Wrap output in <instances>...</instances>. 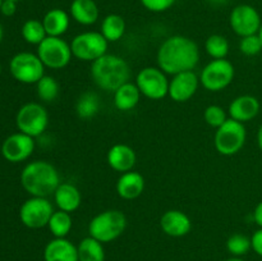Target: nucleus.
Wrapping results in <instances>:
<instances>
[{
    "label": "nucleus",
    "instance_id": "8",
    "mask_svg": "<svg viewBox=\"0 0 262 261\" xmlns=\"http://www.w3.org/2000/svg\"><path fill=\"white\" fill-rule=\"evenodd\" d=\"M15 123L19 132L35 138L42 135L48 128V110L38 102H27L18 110Z\"/></svg>",
    "mask_w": 262,
    "mask_h": 261
},
{
    "label": "nucleus",
    "instance_id": "35",
    "mask_svg": "<svg viewBox=\"0 0 262 261\" xmlns=\"http://www.w3.org/2000/svg\"><path fill=\"white\" fill-rule=\"evenodd\" d=\"M177 0H141L143 7L147 10L154 13L165 12V10L170 9Z\"/></svg>",
    "mask_w": 262,
    "mask_h": 261
},
{
    "label": "nucleus",
    "instance_id": "38",
    "mask_svg": "<svg viewBox=\"0 0 262 261\" xmlns=\"http://www.w3.org/2000/svg\"><path fill=\"white\" fill-rule=\"evenodd\" d=\"M253 220H255V223L258 227L262 228V201L258 202L257 206L255 207V211H253Z\"/></svg>",
    "mask_w": 262,
    "mask_h": 261
},
{
    "label": "nucleus",
    "instance_id": "16",
    "mask_svg": "<svg viewBox=\"0 0 262 261\" xmlns=\"http://www.w3.org/2000/svg\"><path fill=\"white\" fill-rule=\"evenodd\" d=\"M160 227L169 237L179 238L188 234L192 229V222L181 210H168L160 219Z\"/></svg>",
    "mask_w": 262,
    "mask_h": 261
},
{
    "label": "nucleus",
    "instance_id": "39",
    "mask_svg": "<svg viewBox=\"0 0 262 261\" xmlns=\"http://www.w3.org/2000/svg\"><path fill=\"white\" fill-rule=\"evenodd\" d=\"M257 145L258 147H260V150L262 151V124L260 125V128H258L257 130Z\"/></svg>",
    "mask_w": 262,
    "mask_h": 261
},
{
    "label": "nucleus",
    "instance_id": "40",
    "mask_svg": "<svg viewBox=\"0 0 262 261\" xmlns=\"http://www.w3.org/2000/svg\"><path fill=\"white\" fill-rule=\"evenodd\" d=\"M207 2H210L211 4H215V5H220V4H224V3H227L228 0H207Z\"/></svg>",
    "mask_w": 262,
    "mask_h": 261
},
{
    "label": "nucleus",
    "instance_id": "4",
    "mask_svg": "<svg viewBox=\"0 0 262 261\" xmlns=\"http://www.w3.org/2000/svg\"><path fill=\"white\" fill-rule=\"evenodd\" d=\"M127 228V217L119 210H106L95 215L89 224L90 237L101 243L119 238Z\"/></svg>",
    "mask_w": 262,
    "mask_h": 261
},
{
    "label": "nucleus",
    "instance_id": "21",
    "mask_svg": "<svg viewBox=\"0 0 262 261\" xmlns=\"http://www.w3.org/2000/svg\"><path fill=\"white\" fill-rule=\"evenodd\" d=\"M54 201L59 210L73 212L81 206L82 196L79 189L72 183H60L54 192Z\"/></svg>",
    "mask_w": 262,
    "mask_h": 261
},
{
    "label": "nucleus",
    "instance_id": "19",
    "mask_svg": "<svg viewBox=\"0 0 262 261\" xmlns=\"http://www.w3.org/2000/svg\"><path fill=\"white\" fill-rule=\"evenodd\" d=\"M45 261H78V248L67 238H54L43 250Z\"/></svg>",
    "mask_w": 262,
    "mask_h": 261
},
{
    "label": "nucleus",
    "instance_id": "18",
    "mask_svg": "<svg viewBox=\"0 0 262 261\" xmlns=\"http://www.w3.org/2000/svg\"><path fill=\"white\" fill-rule=\"evenodd\" d=\"M106 160L110 168L123 174L132 170L137 161V155L130 146L125 143H117L109 148Z\"/></svg>",
    "mask_w": 262,
    "mask_h": 261
},
{
    "label": "nucleus",
    "instance_id": "46",
    "mask_svg": "<svg viewBox=\"0 0 262 261\" xmlns=\"http://www.w3.org/2000/svg\"><path fill=\"white\" fill-rule=\"evenodd\" d=\"M12 2H19V0H12Z\"/></svg>",
    "mask_w": 262,
    "mask_h": 261
},
{
    "label": "nucleus",
    "instance_id": "27",
    "mask_svg": "<svg viewBox=\"0 0 262 261\" xmlns=\"http://www.w3.org/2000/svg\"><path fill=\"white\" fill-rule=\"evenodd\" d=\"M77 248H78V261H105L104 246L95 238H83Z\"/></svg>",
    "mask_w": 262,
    "mask_h": 261
},
{
    "label": "nucleus",
    "instance_id": "15",
    "mask_svg": "<svg viewBox=\"0 0 262 261\" xmlns=\"http://www.w3.org/2000/svg\"><path fill=\"white\" fill-rule=\"evenodd\" d=\"M200 77L193 71L174 74L169 81V96L176 102H186L194 96L199 90Z\"/></svg>",
    "mask_w": 262,
    "mask_h": 261
},
{
    "label": "nucleus",
    "instance_id": "34",
    "mask_svg": "<svg viewBox=\"0 0 262 261\" xmlns=\"http://www.w3.org/2000/svg\"><path fill=\"white\" fill-rule=\"evenodd\" d=\"M239 50L241 53L247 56H255L260 54L262 51V42L258 33L257 35L246 36V37L241 38Z\"/></svg>",
    "mask_w": 262,
    "mask_h": 261
},
{
    "label": "nucleus",
    "instance_id": "5",
    "mask_svg": "<svg viewBox=\"0 0 262 261\" xmlns=\"http://www.w3.org/2000/svg\"><path fill=\"white\" fill-rule=\"evenodd\" d=\"M247 138V130L243 123L227 119V122L215 132L214 145L217 153L224 156H232L243 148Z\"/></svg>",
    "mask_w": 262,
    "mask_h": 261
},
{
    "label": "nucleus",
    "instance_id": "9",
    "mask_svg": "<svg viewBox=\"0 0 262 261\" xmlns=\"http://www.w3.org/2000/svg\"><path fill=\"white\" fill-rule=\"evenodd\" d=\"M234 66L227 59H212L200 74V83L211 92L227 89L234 79Z\"/></svg>",
    "mask_w": 262,
    "mask_h": 261
},
{
    "label": "nucleus",
    "instance_id": "22",
    "mask_svg": "<svg viewBox=\"0 0 262 261\" xmlns=\"http://www.w3.org/2000/svg\"><path fill=\"white\" fill-rule=\"evenodd\" d=\"M71 17L82 26L95 25L99 19V7L94 0H73L69 8Z\"/></svg>",
    "mask_w": 262,
    "mask_h": 261
},
{
    "label": "nucleus",
    "instance_id": "20",
    "mask_svg": "<svg viewBox=\"0 0 262 261\" xmlns=\"http://www.w3.org/2000/svg\"><path fill=\"white\" fill-rule=\"evenodd\" d=\"M145 189V178L138 171H127L119 177L117 182V192L122 199L135 200L142 194Z\"/></svg>",
    "mask_w": 262,
    "mask_h": 261
},
{
    "label": "nucleus",
    "instance_id": "25",
    "mask_svg": "<svg viewBox=\"0 0 262 261\" xmlns=\"http://www.w3.org/2000/svg\"><path fill=\"white\" fill-rule=\"evenodd\" d=\"M101 35L107 40V42H117L125 33V20L119 14H109L102 19Z\"/></svg>",
    "mask_w": 262,
    "mask_h": 261
},
{
    "label": "nucleus",
    "instance_id": "29",
    "mask_svg": "<svg viewBox=\"0 0 262 261\" xmlns=\"http://www.w3.org/2000/svg\"><path fill=\"white\" fill-rule=\"evenodd\" d=\"M20 33H22V37L25 38L26 42L31 44V45H40L48 37V33H46L45 27H43L42 20L38 19L26 20L23 23Z\"/></svg>",
    "mask_w": 262,
    "mask_h": 261
},
{
    "label": "nucleus",
    "instance_id": "31",
    "mask_svg": "<svg viewBox=\"0 0 262 261\" xmlns=\"http://www.w3.org/2000/svg\"><path fill=\"white\" fill-rule=\"evenodd\" d=\"M205 49L212 59H225L229 53V41L222 35H211L205 42Z\"/></svg>",
    "mask_w": 262,
    "mask_h": 261
},
{
    "label": "nucleus",
    "instance_id": "43",
    "mask_svg": "<svg viewBox=\"0 0 262 261\" xmlns=\"http://www.w3.org/2000/svg\"><path fill=\"white\" fill-rule=\"evenodd\" d=\"M258 36H260V38H261V42H262V25H261V28H260V31H258Z\"/></svg>",
    "mask_w": 262,
    "mask_h": 261
},
{
    "label": "nucleus",
    "instance_id": "3",
    "mask_svg": "<svg viewBox=\"0 0 262 261\" xmlns=\"http://www.w3.org/2000/svg\"><path fill=\"white\" fill-rule=\"evenodd\" d=\"M91 76L99 89L106 92H114L129 82L130 68L122 56L105 54L97 60L92 61Z\"/></svg>",
    "mask_w": 262,
    "mask_h": 261
},
{
    "label": "nucleus",
    "instance_id": "7",
    "mask_svg": "<svg viewBox=\"0 0 262 261\" xmlns=\"http://www.w3.org/2000/svg\"><path fill=\"white\" fill-rule=\"evenodd\" d=\"M9 71L14 79L20 83H37L45 76V66L37 54L23 53L15 54L9 63Z\"/></svg>",
    "mask_w": 262,
    "mask_h": 261
},
{
    "label": "nucleus",
    "instance_id": "1",
    "mask_svg": "<svg viewBox=\"0 0 262 261\" xmlns=\"http://www.w3.org/2000/svg\"><path fill=\"white\" fill-rule=\"evenodd\" d=\"M156 58L159 68L174 76L196 68L200 61V48L186 36H170L160 45Z\"/></svg>",
    "mask_w": 262,
    "mask_h": 261
},
{
    "label": "nucleus",
    "instance_id": "32",
    "mask_svg": "<svg viewBox=\"0 0 262 261\" xmlns=\"http://www.w3.org/2000/svg\"><path fill=\"white\" fill-rule=\"evenodd\" d=\"M227 248L229 253L235 257H242L246 253L250 252L252 250V243H251V238L247 235L241 234V233H235V234L230 235L227 241Z\"/></svg>",
    "mask_w": 262,
    "mask_h": 261
},
{
    "label": "nucleus",
    "instance_id": "10",
    "mask_svg": "<svg viewBox=\"0 0 262 261\" xmlns=\"http://www.w3.org/2000/svg\"><path fill=\"white\" fill-rule=\"evenodd\" d=\"M38 58L43 63L45 68L63 69L71 61L72 49L71 45L61 37L48 36L40 45H37Z\"/></svg>",
    "mask_w": 262,
    "mask_h": 261
},
{
    "label": "nucleus",
    "instance_id": "24",
    "mask_svg": "<svg viewBox=\"0 0 262 261\" xmlns=\"http://www.w3.org/2000/svg\"><path fill=\"white\" fill-rule=\"evenodd\" d=\"M141 91L137 84L127 82L114 91V105L120 112H129L135 109L141 100Z\"/></svg>",
    "mask_w": 262,
    "mask_h": 261
},
{
    "label": "nucleus",
    "instance_id": "12",
    "mask_svg": "<svg viewBox=\"0 0 262 261\" xmlns=\"http://www.w3.org/2000/svg\"><path fill=\"white\" fill-rule=\"evenodd\" d=\"M141 94L150 100H161L169 94V79L159 67H146L136 77Z\"/></svg>",
    "mask_w": 262,
    "mask_h": 261
},
{
    "label": "nucleus",
    "instance_id": "14",
    "mask_svg": "<svg viewBox=\"0 0 262 261\" xmlns=\"http://www.w3.org/2000/svg\"><path fill=\"white\" fill-rule=\"evenodd\" d=\"M35 150V141L31 136L22 132L13 133L5 138L2 145V155L9 163H20L32 155Z\"/></svg>",
    "mask_w": 262,
    "mask_h": 261
},
{
    "label": "nucleus",
    "instance_id": "17",
    "mask_svg": "<svg viewBox=\"0 0 262 261\" xmlns=\"http://www.w3.org/2000/svg\"><path fill=\"white\" fill-rule=\"evenodd\" d=\"M260 109L261 105L257 97L252 96V95H242V96L235 97L230 102L228 113L232 119L245 124V123L255 119L260 113Z\"/></svg>",
    "mask_w": 262,
    "mask_h": 261
},
{
    "label": "nucleus",
    "instance_id": "45",
    "mask_svg": "<svg viewBox=\"0 0 262 261\" xmlns=\"http://www.w3.org/2000/svg\"><path fill=\"white\" fill-rule=\"evenodd\" d=\"M0 74H2V64H0Z\"/></svg>",
    "mask_w": 262,
    "mask_h": 261
},
{
    "label": "nucleus",
    "instance_id": "36",
    "mask_svg": "<svg viewBox=\"0 0 262 261\" xmlns=\"http://www.w3.org/2000/svg\"><path fill=\"white\" fill-rule=\"evenodd\" d=\"M251 243H252V250L262 257V228L253 233L251 237Z\"/></svg>",
    "mask_w": 262,
    "mask_h": 261
},
{
    "label": "nucleus",
    "instance_id": "30",
    "mask_svg": "<svg viewBox=\"0 0 262 261\" xmlns=\"http://www.w3.org/2000/svg\"><path fill=\"white\" fill-rule=\"evenodd\" d=\"M59 90H60V87H59L58 81L54 77L46 76V74L36 83L38 99L43 102L54 101L58 97Z\"/></svg>",
    "mask_w": 262,
    "mask_h": 261
},
{
    "label": "nucleus",
    "instance_id": "42",
    "mask_svg": "<svg viewBox=\"0 0 262 261\" xmlns=\"http://www.w3.org/2000/svg\"><path fill=\"white\" fill-rule=\"evenodd\" d=\"M3 36H4V31H3V26L2 23H0V42H2L3 40Z\"/></svg>",
    "mask_w": 262,
    "mask_h": 261
},
{
    "label": "nucleus",
    "instance_id": "37",
    "mask_svg": "<svg viewBox=\"0 0 262 261\" xmlns=\"http://www.w3.org/2000/svg\"><path fill=\"white\" fill-rule=\"evenodd\" d=\"M17 12V2H12V0H3L2 8H0V13L5 17H12Z\"/></svg>",
    "mask_w": 262,
    "mask_h": 261
},
{
    "label": "nucleus",
    "instance_id": "33",
    "mask_svg": "<svg viewBox=\"0 0 262 261\" xmlns=\"http://www.w3.org/2000/svg\"><path fill=\"white\" fill-rule=\"evenodd\" d=\"M204 118L205 122L209 125H211L212 128H219L227 122V113L219 105H210L205 109L204 112Z\"/></svg>",
    "mask_w": 262,
    "mask_h": 261
},
{
    "label": "nucleus",
    "instance_id": "28",
    "mask_svg": "<svg viewBox=\"0 0 262 261\" xmlns=\"http://www.w3.org/2000/svg\"><path fill=\"white\" fill-rule=\"evenodd\" d=\"M72 225H73V220H72L71 214L63 210H58L51 215L48 227L54 238H66L71 232Z\"/></svg>",
    "mask_w": 262,
    "mask_h": 261
},
{
    "label": "nucleus",
    "instance_id": "13",
    "mask_svg": "<svg viewBox=\"0 0 262 261\" xmlns=\"http://www.w3.org/2000/svg\"><path fill=\"white\" fill-rule=\"evenodd\" d=\"M229 25L233 32L241 37L257 35L260 31L262 19L256 8L250 4H239L230 12Z\"/></svg>",
    "mask_w": 262,
    "mask_h": 261
},
{
    "label": "nucleus",
    "instance_id": "41",
    "mask_svg": "<svg viewBox=\"0 0 262 261\" xmlns=\"http://www.w3.org/2000/svg\"><path fill=\"white\" fill-rule=\"evenodd\" d=\"M224 261H245V260H243V258H241V257H235V256H232V257L227 258V260H224Z\"/></svg>",
    "mask_w": 262,
    "mask_h": 261
},
{
    "label": "nucleus",
    "instance_id": "11",
    "mask_svg": "<svg viewBox=\"0 0 262 261\" xmlns=\"http://www.w3.org/2000/svg\"><path fill=\"white\" fill-rule=\"evenodd\" d=\"M54 207L48 197H33L26 200L19 209V219L30 229L48 227L49 220L54 214Z\"/></svg>",
    "mask_w": 262,
    "mask_h": 261
},
{
    "label": "nucleus",
    "instance_id": "26",
    "mask_svg": "<svg viewBox=\"0 0 262 261\" xmlns=\"http://www.w3.org/2000/svg\"><path fill=\"white\" fill-rule=\"evenodd\" d=\"M100 97L96 92L86 91L77 99L76 113L81 119H91L100 112Z\"/></svg>",
    "mask_w": 262,
    "mask_h": 261
},
{
    "label": "nucleus",
    "instance_id": "6",
    "mask_svg": "<svg viewBox=\"0 0 262 261\" xmlns=\"http://www.w3.org/2000/svg\"><path fill=\"white\" fill-rule=\"evenodd\" d=\"M107 45L109 42L101 32L87 31L74 36L71 49L74 58L82 61H95L107 54Z\"/></svg>",
    "mask_w": 262,
    "mask_h": 261
},
{
    "label": "nucleus",
    "instance_id": "23",
    "mask_svg": "<svg viewBox=\"0 0 262 261\" xmlns=\"http://www.w3.org/2000/svg\"><path fill=\"white\" fill-rule=\"evenodd\" d=\"M69 23H71V17L66 10L60 8L50 9L42 18V25L46 33L53 37H61L68 31Z\"/></svg>",
    "mask_w": 262,
    "mask_h": 261
},
{
    "label": "nucleus",
    "instance_id": "2",
    "mask_svg": "<svg viewBox=\"0 0 262 261\" xmlns=\"http://www.w3.org/2000/svg\"><path fill=\"white\" fill-rule=\"evenodd\" d=\"M20 184L31 196L48 197L54 194L60 184V176L53 164L45 160H35L23 168Z\"/></svg>",
    "mask_w": 262,
    "mask_h": 261
},
{
    "label": "nucleus",
    "instance_id": "44",
    "mask_svg": "<svg viewBox=\"0 0 262 261\" xmlns=\"http://www.w3.org/2000/svg\"><path fill=\"white\" fill-rule=\"evenodd\" d=\"M2 4H3V0H0V8H2Z\"/></svg>",
    "mask_w": 262,
    "mask_h": 261
}]
</instances>
